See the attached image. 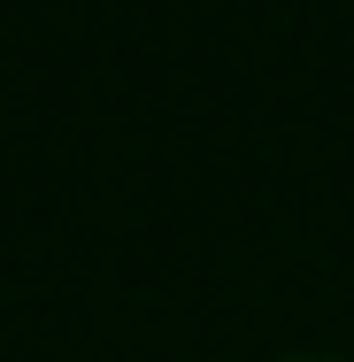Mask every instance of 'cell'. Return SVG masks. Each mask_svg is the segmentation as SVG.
I'll return each instance as SVG.
<instances>
[{
  "mask_svg": "<svg viewBox=\"0 0 354 362\" xmlns=\"http://www.w3.org/2000/svg\"><path fill=\"white\" fill-rule=\"evenodd\" d=\"M278 362H331V355H278Z\"/></svg>",
  "mask_w": 354,
  "mask_h": 362,
  "instance_id": "1",
  "label": "cell"
}]
</instances>
